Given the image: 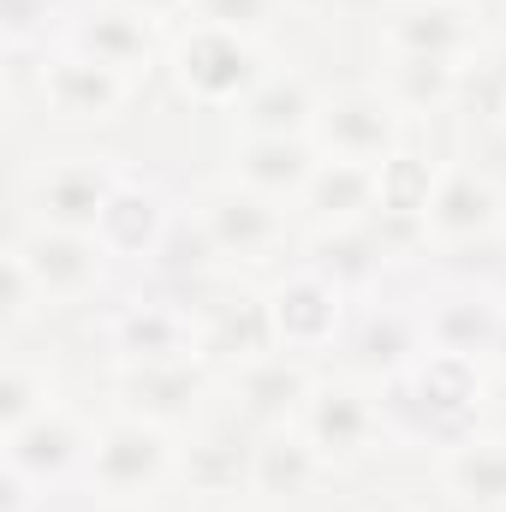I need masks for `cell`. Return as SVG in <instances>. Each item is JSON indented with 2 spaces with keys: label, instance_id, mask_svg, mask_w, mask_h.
<instances>
[{
  "label": "cell",
  "instance_id": "6da1fadb",
  "mask_svg": "<svg viewBox=\"0 0 506 512\" xmlns=\"http://www.w3.org/2000/svg\"><path fill=\"white\" fill-rule=\"evenodd\" d=\"M483 399H489V364L453 358V352H423L405 376L381 382L387 441H393V447L447 453V447H459L465 435H477Z\"/></svg>",
  "mask_w": 506,
  "mask_h": 512
},
{
  "label": "cell",
  "instance_id": "7a4b0ae2",
  "mask_svg": "<svg viewBox=\"0 0 506 512\" xmlns=\"http://www.w3.org/2000/svg\"><path fill=\"white\" fill-rule=\"evenodd\" d=\"M179 441H185L179 429L149 423V417L114 405L96 423V447H90L78 495L102 512H131L161 501L173 489V477H179Z\"/></svg>",
  "mask_w": 506,
  "mask_h": 512
},
{
  "label": "cell",
  "instance_id": "3957f363",
  "mask_svg": "<svg viewBox=\"0 0 506 512\" xmlns=\"http://www.w3.org/2000/svg\"><path fill=\"white\" fill-rule=\"evenodd\" d=\"M268 42L245 36V30H227V24H197L185 18L173 36H167V78L173 90L203 108V114H233L268 72Z\"/></svg>",
  "mask_w": 506,
  "mask_h": 512
},
{
  "label": "cell",
  "instance_id": "277c9868",
  "mask_svg": "<svg viewBox=\"0 0 506 512\" xmlns=\"http://www.w3.org/2000/svg\"><path fill=\"white\" fill-rule=\"evenodd\" d=\"M197 215H203V227L215 233V245L227 256V268L233 274H256V268H286L292 256H298V215L286 209V203H274V197H256L245 185H233V179H221V185H203L197 197Z\"/></svg>",
  "mask_w": 506,
  "mask_h": 512
},
{
  "label": "cell",
  "instance_id": "5b68a950",
  "mask_svg": "<svg viewBox=\"0 0 506 512\" xmlns=\"http://www.w3.org/2000/svg\"><path fill=\"white\" fill-rule=\"evenodd\" d=\"M268 292V316H274V340L280 352H298L310 364L334 358L352 334V316H358V298L346 286H334L328 274H316L310 262H286L274 268V280L262 286Z\"/></svg>",
  "mask_w": 506,
  "mask_h": 512
},
{
  "label": "cell",
  "instance_id": "8992f818",
  "mask_svg": "<svg viewBox=\"0 0 506 512\" xmlns=\"http://www.w3.org/2000/svg\"><path fill=\"white\" fill-rule=\"evenodd\" d=\"M131 161L108 155V149H66L48 155L42 167H30L24 179V209L30 227H72V233H96L108 197L120 191Z\"/></svg>",
  "mask_w": 506,
  "mask_h": 512
},
{
  "label": "cell",
  "instance_id": "52a82bcc",
  "mask_svg": "<svg viewBox=\"0 0 506 512\" xmlns=\"http://www.w3.org/2000/svg\"><path fill=\"white\" fill-rule=\"evenodd\" d=\"M30 84H36V108L54 120V126H72V131H96V126H114L137 102V84L120 78L114 66L78 54V48H48L36 66H30Z\"/></svg>",
  "mask_w": 506,
  "mask_h": 512
},
{
  "label": "cell",
  "instance_id": "ba28073f",
  "mask_svg": "<svg viewBox=\"0 0 506 512\" xmlns=\"http://www.w3.org/2000/svg\"><path fill=\"white\" fill-rule=\"evenodd\" d=\"M102 346L114 352V370L197 358V304L137 280V292L102 310Z\"/></svg>",
  "mask_w": 506,
  "mask_h": 512
},
{
  "label": "cell",
  "instance_id": "9c48e42d",
  "mask_svg": "<svg viewBox=\"0 0 506 512\" xmlns=\"http://www.w3.org/2000/svg\"><path fill=\"white\" fill-rule=\"evenodd\" d=\"M376 48L381 54H429V60H483L489 12L477 0H381Z\"/></svg>",
  "mask_w": 506,
  "mask_h": 512
},
{
  "label": "cell",
  "instance_id": "30bf717a",
  "mask_svg": "<svg viewBox=\"0 0 506 512\" xmlns=\"http://www.w3.org/2000/svg\"><path fill=\"white\" fill-rule=\"evenodd\" d=\"M298 429L310 435V447H316L334 471L364 465L381 441H387L381 387L364 382V376H352V370L322 376V382H316V393L304 399V411H298Z\"/></svg>",
  "mask_w": 506,
  "mask_h": 512
},
{
  "label": "cell",
  "instance_id": "8fae6325",
  "mask_svg": "<svg viewBox=\"0 0 506 512\" xmlns=\"http://www.w3.org/2000/svg\"><path fill=\"white\" fill-rule=\"evenodd\" d=\"M423 233H429V256L435 251H459V245H489L506 239V191L501 179L471 161V155H447L435 197L423 209Z\"/></svg>",
  "mask_w": 506,
  "mask_h": 512
},
{
  "label": "cell",
  "instance_id": "7c38bea8",
  "mask_svg": "<svg viewBox=\"0 0 506 512\" xmlns=\"http://www.w3.org/2000/svg\"><path fill=\"white\" fill-rule=\"evenodd\" d=\"M90 447H96V423L78 417L66 399L42 417H30L24 429H6L0 435V465L30 477L42 495H78L84 483V465H90Z\"/></svg>",
  "mask_w": 506,
  "mask_h": 512
},
{
  "label": "cell",
  "instance_id": "4fadbf2b",
  "mask_svg": "<svg viewBox=\"0 0 506 512\" xmlns=\"http://www.w3.org/2000/svg\"><path fill=\"white\" fill-rule=\"evenodd\" d=\"M12 251L30 262V274L42 280V292L60 304H90V298H108L114 280H120V262L108 256V245L96 233H72V227H18L12 233Z\"/></svg>",
  "mask_w": 506,
  "mask_h": 512
},
{
  "label": "cell",
  "instance_id": "5bb4252c",
  "mask_svg": "<svg viewBox=\"0 0 506 512\" xmlns=\"http://www.w3.org/2000/svg\"><path fill=\"white\" fill-rule=\"evenodd\" d=\"M167 36H173V30H161L155 18L131 12L120 0H78V12H72V24H66V48H78V54L114 66V72L131 78L137 90L167 72Z\"/></svg>",
  "mask_w": 506,
  "mask_h": 512
},
{
  "label": "cell",
  "instance_id": "9a60e30c",
  "mask_svg": "<svg viewBox=\"0 0 506 512\" xmlns=\"http://www.w3.org/2000/svg\"><path fill=\"white\" fill-rule=\"evenodd\" d=\"M310 137L334 161L381 167L387 155H399L411 143V120L381 96L376 84H346V90H328L322 96V114H316V131Z\"/></svg>",
  "mask_w": 506,
  "mask_h": 512
},
{
  "label": "cell",
  "instance_id": "2e32d148",
  "mask_svg": "<svg viewBox=\"0 0 506 512\" xmlns=\"http://www.w3.org/2000/svg\"><path fill=\"white\" fill-rule=\"evenodd\" d=\"M417 316H423V340L429 352H453V358H477L489 364L495 334L506 316V286L489 280H447L435 274V286L417 292Z\"/></svg>",
  "mask_w": 506,
  "mask_h": 512
},
{
  "label": "cell",
  "instance_id": "e0dca14e",
  "mask_svg": "<svg viewBox=\"0 0 506 512\" xmlns=\"http://www.w3.org/2000/svg\"><path fill=\"white\" fill-rule=\"evenodd\" d=\"M268 352H280L274 316H268V292L251 286L245 274L215 286L203 298V310H197V358L215 376H233V370H245V364L268 358Z\"/></svg>",
  "mask_w": 506,
  "mask_h": 512
},
{
  "label": "cell",
  "instance_id": "ac0fdd59",
  "mask_svg": "<svg viewBox=\"0 0 506 512\" xmlns=\"http://www.w3.org/2000/svg\"><path fill=\"white\" fill-rule=\"evenodd\" d=\"M346 370L364 376V382H393L405 376L429 340H423V316H417V298H399L393 286H381L370 298H358V316H352V334H346Z\"/></svg>",
  "mask_w": 506,
  "mask_h": 512
},
{
  "label": "cell",
  "instance_id": "d6986e66",
  "mask_svg": "<svg viewBox=\"0 0 506 512\" xmlns=\"http://www.w3.org/2000/svg\"><path fill=\"white\" fill-rule=\"evenodd\" d=\"M251 459H256V429L239 417L197 423L179 441V501H209V507H239L251 501Z\"/></svg>",
  "mask_w": 506,
  "mask_h": 512
},
{
  "label": "cell",
  "instance_id": "ffe728a7",
  "mask_svg": "<svg viewBox=\"0 0 506 512\" xmlns=\"http://www.w3.org/2000/svg\"><path fill=\"white\" fill-rule=\"evenodd\" d=\"M221 387V376L203 364V358H173V364H131L114 370V405L137 411L149 423H167V429H197L203 423V405L209 393Z\"/></svg>",
  "mask_w": 506,
  "mask_h": 512
},
{
  "label": "cell",
  "instance_id": "44dd1931",
  "mask_svg": "<svg viewBox=\"0 0 506 512\" xmlns=\"http://www.w3.org/2000/svg\"><path fill=\"white\" fill-rule=\"evenodd\" d=\"M227 256L215 245V233L203 227V215H197V203H179V215H173V227L161 233V245L155 256L137 268V280L143 286H161V292H173V298H185V304H197L203 310V298L215 292V286H227Z\"/></svg>",
  "mask_w": 506,
  "mask_h": 512
},
{
  "label": "cell",
  "instance_id": "7402d4cb",
  "mask_svg": "<svg viewBox=\"0 0 506 512\" xmlns=\"http://www.w3.org/2000/svg\"><path fill=\"white\" fill-rule=\"evenodd\" d=\"M316 382H322V370H316L310 358H298V352H268V358H256L245 370L221 376L227 399H233V417H239L245 429H256V435L298 423V411H304V399L316 393Z\"/></svg>",
  "mask_w": 506,
  "mask_h": 512
},
{
  "label": "cell",
  "instance_id": "603a6c76",
  "mask_svg": "<svg viewBox=\"0 0 506 512\" xmlns=\"http://www.w3.org/2000/svg\"><path fill=\"white\" fill-rule=\"evenodd\" d=\"M173 215H179L173 185L161 173H137L131 167L126 179H120V191L108 197L102 221H96V239L108 245V256L120 268H143L155 256V245H161V233L173 227Z\"/></svg>",
  "mask_w": 506,
  "mask_h": 512
},
{
  "label": "cell",
  "instance_id": "cb8c5ba5",
  "mask_svg": "<svg viewBox=\"0 0 506 512\" xmlns=\"http://www.w3.org/2000/svg\"><path fill=\"white\" fill-rule=\"evenodd\" d=\"M316 167H322L316 137H239L233 131V143H227V179L256 191V197L286 203V209H298Z\"/></svg>",
  "mask_w": 506,
  "mask_h": 512
},
{
  "label": "cell",
  "instance_id": "d4e9b609",
  "mask_svg": "<svg viewBox=\"0 0 506 512\" xmlns=\"http://www.w3.org/2000/svg\"><path fill=\"white\" fill-rule=\"evenodd\" d=\"M322 96L328 90H316V78L304 66L274 60L262 72V84H256L227 120H233L239 137H310L316 131V114H322Z\"/></svg>",
  "mask_w": 506,
  "mask_h": 512
},
{
  "label": "cell",
  "instance_id": "484cf974",
  "mask_svg": "<svg viewBox=\"0 0 506 512\" xmlns=\"http://www.w3.org/2000/svg\"><path fill=\"white\" fill-rule=\"evenodd\" d=\"M328 477H334V465L310 447V435L298 423L256 435V459H251V501L256 507H298Z\"/></svg>",
  "mask_w": 506,
  "mask_h": 512
},
{
  "label": "cell",
  "instance_id": "4316f807",
  "mask_svg": "<svg viewBox=\"0 0 506 512\" xmlns=\"http://www.w3.org/2000/svg\"><path fill=\"white\" fill-rule=\"evenodd\" d=\"M298 262H310L316 274H328V280L346 286L352 298H370V292H381V286H393V274H399L370 221L304 233V239H298Z\"/></svg>",
  "mask_w": 506,
  "mask_h": 512
},
{
  "label": "cell",
  "instance_id": "83f0119b",
  "mask_svg": "<svg viewBox=\"0 0 506 512\" xmlns=\"http://www.w3.org/2000/svg\"><path fill=\"white\" fill-rule=\"evenodd\" d=\"M465 78H471V60L381 54L376 90L405 114V120H435V114H459V102H465Z\"/></svg>",
  "mask_w": 506,
  "mask_h": 512
},
{
  "label": "cell",
  "instance_id": "f1b7e54d",
  "mask_svg": "<svg viewBox=\"0 0 506 512\" xmlns=\"http://www.w3.org/2000/svg\"><path fill=\"white\" fill-rule=\"evenodd\" d=\"M435 483L471 512H506V429H477L459 447L435 453Z\"/></svg>",
  "mask_w": 506,
  "mask_h": 512
},
{
  "label": "cell",
  "instance_id": "f546056e",
  "mask_svg": "<svg viewBox=\"0 0 506 512\" xmlns=\"http://www.w3.org/2000/svg\"><path fill=\"white\" fill-rule=\"evenodd\" d=\"M376 203H381L376 167L322 155V167H316V179L304 185V197H298L292 215H298L304 233H322V227H358V221H370Z\"/></svg>",
  "mask_w": 506,
  "mask_h": 512
},
{
  "label": "cell",
  "instance_id": "4dcf8cb0",
  "mask_svg": "<svg viewBox=\"0 0 506 512\" xmlns=\"http://www.w3.org/2000/svg\"><path fill=\"white\" fill-rule=\"evenodd\" d=\"M78 0H0V48L18 72H30L48 48L66 42Z\"/></svg>",
  "mask_w": 506,
  "mask_h": 512
},
{
  "label": "cell",
  "instance_id": "1f68e13d",
  "mask_svg": "<svg viewBox=\"0 0 506 512\" xmlns=\"http://www.w3.org/2000/svg\"><path fill=\"white\" fill-rule=\"evenodd\" d=\"M54 405H60L54 370L42 358H30V352H6V364H0V435L24 429L30 417H42Z\"/></svg>",
  "mask_w": 506,
  "mask_h": 512
},
{
  "label": "cell",
  "instance_id": "d6a6232c",
  "mask_svg": "<svg viewBox=\"0 0 506 512\" xmlns=\"http://www.w3.org/2000/svg\"><path fill=\"white\" fill-rule=\"evenodd\" d=\"M435 179H441V161H435V155H423L417 143H405L399 155H387V161L376 167V185H381L376 209L423 221V209H429V197H435Z\"/></svg>",
  "mask_w": 506,
  "mask_h": 512
},
{
  "label": "cell",
  "instance_id": "836d02e7",
  "mask_svg": "<svg viewBox=\"0 0 506 512\" xmlns=\"http://www.w3.org/2000/svg\"><path fill=\"white\" fill-rule=\"evenodd\" d=\"M48 310H54V298L42 292V280L30 274V262L6 245V251H0V328L18 340V334H24L30 322H42Z\"/></svg>",
  "mask_w": 506,
  "mask_h": 512
},
{
  "label": "cell",
  "instance_id": "e575fe53",
  "mask_svg": "<svg viewBox=\"0 0 506 512\" xmlns=\"http://www.w3.org/2000/svg\"><path fill=\"white\" fill-rule=\"evenodd\" d=\"M197 24H227L245 36H268L274 18H286V0H191Z\"/></svg>",
  "mask_w": 506,
  "mask_h": 512
},
{
  "label": "cell",
  "instance_id": "d590c367",
  "mask_svg": "<svg viewBox=\"0 0 506 512\" xmlns=\"http://www.w3.org/2000/svg\"><path fill=\"white\" fill-rule=\"evenodd\" d=\"M0 512H54V495H42L30 477L0 465Z\"/></svg>",
  "mask_w": 506,
  "mask_h": 512
},
{
  "label": "cell",
  "instance_id": "8d00e7d4",
  "mask_svg": "<svg viewBox=\"0 0 506 512\" xmlns=\"http://www.w3.org/2000/svg\"><path fill=\"white\" fill-rule=\"evenodd\" d=\"M131 12H143V18H155L161 30H179L185 18H191V0H120Z\"/></svg>",
  "mask_w": 506,
  "mask_h": 512
},
{
  "label": "cell",
  "instance_id": "74e56055",
  "mask_svg": "<svg viewBox=\"0 0 506 512\" xmlns=\"http://www.w3.org/2000/svg\"><path fill=\"white\" fill-rule=\"evenodd\" d=\"M489 376L506 382V316H501V334H495V352H489Z\"/></svg>",
  "mask_w": 506,
  "mask_h": 512
},
{
  "label": "cell",
  "instance_id": "f35d334b",
  "mask_svg": "<svg viewBox=\"0 0 506 512\" xmlns=\"http://www.w3.org/2000/svg\"><path fill=\"white\" fill-rule=\"evenodd\" d=\"M411 512H471V507H459V501H447V495H435L429 507H411Z\"/></svg>",
  "mask_w": 506,
  "mask_h": 512
},
{
  "label": "cell",
  "instance_id": "ab89813d",
  "mask_svg": "<svg viewBox=\"0 0 506 512\" xmlns=\"http://www.w3.org/2000/svg\"><path fill=\"white\" fill-rule=\"evenodd\" d=\"M179 512H233V507H209V501H185Z\"/></svg>",
  "mask_w": 506,
  "mask_h": 512
},
{
  "label": "cell",
  "instance_id": "60d3db41",
  "mask_svg": "<svg viewBox=\"0 0 506 512\" xmlns=\"http://www.w3.org/2000/svg\"><path fill=\"white\" fill-rule=\"evenodd\" d=\"M501 126H506V120H501Z\"/></svg>",
  "mask_w": 506,
  "mask_h": 512
}]
</instances>
